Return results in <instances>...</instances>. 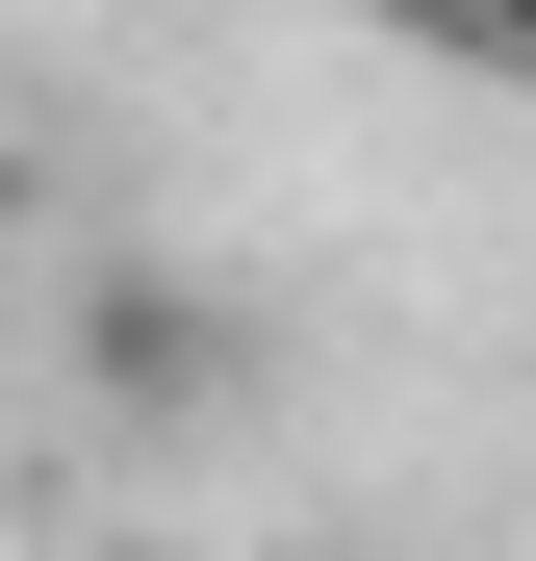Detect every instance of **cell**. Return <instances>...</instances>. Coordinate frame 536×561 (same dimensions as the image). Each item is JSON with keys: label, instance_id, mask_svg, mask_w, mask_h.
<instances>
[{"label": "cell", "instance_id": "cell-1", "mask_svg": "<svg viewBox=\"0 0 536 561\" xmlns=\"http://www.w3.org/2000/svg\"><path fill=\"white\" fill-rule=\"evenodd\" d=\"M77 357H103V409H128V434L230 409V307H179V280H103V307H77Z\"/></svg>", "mask_w": 536, "mask_h": 561}, {"label": "cell", "instance_id": "cell-2", "mask_svg": "<svg viewBox=\"0 0 536 561\" xmlns=\"http://www.w3.org/2000/svg\"><path fill=\"white\" fill-rule=\"evenodd\" d=\"M409 51H460V77H536V0H384Z\"/></svg>", "mask_w": 536, "mask_h": 561}, {"label": "cell", "instance_id": "cell-3", "mask_svg": "<svg viewBox=\"0 0 536 561\" xmlns=\"http://www.w3.org/2000/svg\"><path fill=\"white\" fill-rule=\"evenodd\" d=\"M52 561H153V536H52Z\"/></svg>", "mask_w": 536, "mask_h": 561}]
</instances>
